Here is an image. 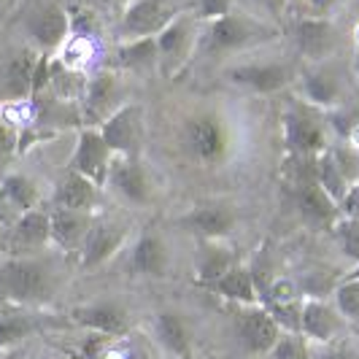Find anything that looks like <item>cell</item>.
I'll list each match as a JSON object with an SVG mask.
<instances>
[{
    "label": "cell",
    "mask_w": 359,
    "mask_h": 359,
    "mask_svg": "<svg viewBox=\"0 0 359 359\" xmlns=\"http://www.w3.org/2000/svg\"><path fill=\"white\" fill-rule=\"evenodd\" d=\"M200 25L203 22L195 11H184L154 38L157 41V60H160L157 68L162 76L176 79L189 65V60L195 57L200 46V33H203Z\"/></svg>",
    "instance_id": "obj_3"
},
{
    "label": "cell",
    "mask_w": 359,
    "mask_h": 359,
    "mask_svg": "<svg viewBox=\"0 0 359 359\" xmlns=\"http://www.w3.org/2000/svg\"><path fill=\"white\" fill-rule=\"evenodd\" d=\"M0 254H11V233L3 222H0Z\"/></svg>",
    "instance_id": "obj_44"
},
{
    "label": "cell",
    "mask_w": 359,
    "mask_h": 359,
    "mask_svg": "<svg viewBox=\"0 0 359 359\" xmlns=\"http://www.w3.org/2000/svg\"><path fill=\"white\" fill-rule=\"evenodd\" d=\"M60 292V273L46 257L17 254L0 262V297L17 308H43Z\"/></svg>",
    "instance_id": "obj_1"
},
{
    "label": "cell",
    "mask_w": 359,
    "mask_h": 359,
    "mask_svg": "<svg viewBox=\"0 0 359 359\" xmlns=\"http://www.w3.org/2000/svg\"><path fill=\"white\" fill-rule=\"evenodd\" d=\"M43 322L30 311H3L0 313V351H8L19 343L30 341L41 332Z\"/></svg>",
    "instance_id": "obj_29"
},
{
    "label": "cell",
    "mask_w": 359,
    "mask_h": 359,
    "mask_svg": "<svg viewBox=\"0 0 359 359\" xmlns=\"http://www.w3.org/2000/svg\"><path fill=\"white\" fill-rule=\"evenodd\" d=\"M87 73L73 71L68 65H62L57 57L52 54V62H49V90L60 97V100H81L84 97V90H87Z\"/></svg>",
    "instance_id": "obj_32"
},
{
    "label": "cell",
    "mask_w": 359,
    "mask_h": 359,
    "mask_svg": "<svg viewBox=\"0 0 359 359\" xmlns=\"http://www.w3.org/2000/svg\"><path fill=\"white\" fill-rule=\"evenodd\" d=\"M297 84H300L303 100H306L308 106L319 108V111L341 106V100H343L341 81H338L330 71L311 68V71L297 73Z\"/></svg>",
    "instance_id": "obj_24"
},
{
    "label": "cell",
    "mask_w": 359,
    "mask_h": 359,
    "mask_svg": "<svg viewBox=\"0 0 359 359\" xmlns=\"http://www.w3.org/2000/svg\"><path fill=\"white\" fill-rule=\"evenodd\" d=\"M184 11H192V0H133L122 11L116 36L119 41L157 38Z\"/></svg>",
    "instance_id": "obj_4"
},
{
    "label": "cell",
    "mask_w": 359,
    "mask_h": 359,
    "mask_svg": "<svg viewBox=\"0 0 359 359\" xmlns=\"http://www.w3.org/2000/svg\"><path fill=\"white\" fill-rule=\"evenodd\" d=\"M297 211L303 216V222L311 224L313 230H332V224L341 219V205L316 181L297 187Z\"/></svg>",
    "instance_id": "obj_20"
},
{
    "label": "cell",
    "mask_w": 359,
    "mask_h": 359,
    "mask_svg": "<svg viewBox=\"0 0 359 359\" xmlns=\"http://www.w3.org/2000/svg\"><path fill=\"white\" fill-rule=\"evenodd\" d=\"M97 198H100V187L95 181L73 173V170H68L62 176V181L57 184V189H54L57 208H68V211H87V214H92L95 205H97Z\"/></svg>",
    "instance_id": "obj_26"
},
{
    "label": "cell",
    "mask_w": 359,
    "mask_h": 359,
    "mask_svg": "<svg viewBox=\"0 0 359 359\" xmlns=\"http://www.w3.org/2000/svg\"><path fill=\"white\" fill-rule=\"evenodd\" d=\"M130 235V224H122L119 219H95L87 233V241L81 246V268L97 270L108 265L116 254L122 252Z\"/></svg>",
    "instance_id": "obj_13"
},
{
    "label": "cell",
    "mask_w": 359,
    "mask_h": 359,
    "mask_svg": "<svg viewBox=\"0 0 359 359\" xmlns=\"http://www.w3.org/2000/svg\"><path fill=\"white\" fill-rule=\"evenodd\" d=\"M292 38H294V46L303 57L313 60V62H322L338 49L341 30L330 19L303 17L292 25Z\"/></svg>",
    "instance_id": "obj_16"
},
{
    "label": "cell",
    "mask_w": 359,
    "mask_h": 359,
    "mask_svg": "<svg viewBox=\"0 0 359 359\" xmlns=\"http://www.w3.org/2000/svg\"><path fill=\"white\" fill-rule=\"evenodd\" d=\"M348 278H359V262L351 270H348Z\"/></svg>",
    "instance_id": "obj_45"
},
{
    "label": "cell",
    "mask_w": 359,
    "mask_h": 359,
    "mask_svg": "<svg viewBox=\"0 0 359 359\" xmlns=\"http://www.w3.org/2000/svg\"><path fill=\"white\" fill-rule=\"evenodd\" d=\"M81 3L95 8V11H114V8H119L125 0H81Z\"/></svg>",
    "instance_id": "obj_43"
},
{
    "label": "cell",
    "mask_w": 359,
    "mask_h": 359,
    "mask_svg": "<svg viewBox=\"0 0 359 359\" xmlns=\"http://www.w3.org/2000/svg\"><path fill=\"white\" fill-rule=\"evenodd\" d=\"M157 343L173 359H192V330L187 319L176 311H162L154 316Z\"/></svg>",
    "instance_id": "obj_23"
},
{
    "label": "cell",
    "mask_w": 359,
    "mask_h": 359,
    "mask_svg": "<svg viewBox=\"0 0 359 359\" xmlns=\"http://www.w3.org/2000/svg\"><path fill=\"white\" fill-rule=\"evenodd\" d=\"M227 79L235 87L254 95H278L294 84L297 73L284 60H268V62H243L227 71Z\"/></svg>",
    "instance_id": "obj_9"
},
{
    "label": "cell",
    "mask_w": 359,
    "mask_h": 359,
    "mask_svg": "<svg viewBox=\"0 0 359 359\" xmlns=\"http://www.w3.org/2000/svg\"><path fill=\"white\" fill-rule=\"evenodd\" d=\"M354 71H357V76H359V46H357V52H354Z\"/></svg>",
    "instance_id": "obj_46"
},
{
    "label": "cell",
    "mask_w": 359,
    "mask_h": 359,
    "mask_svg": "<svg viewBox=\"0 0 359 359\" xmlns=\"http://www.w3.org/2000/svg\"><path fill=\"white\" fill-rule=\"evenodd\" d=\"M332 306L346 324H359V278H343L332 292Z\"/></svg>",
    "instance_id": "obj_34"
},
{
    "label": "cell",
    "mask_w": 359,
    "mask_h": 359,
    "mask_svg": "<svg viewBox=\"0 0 359 359\" xmlns=\"http://www.w3.org/2000/svg\"><path fill=\"white\" fill-rule=\"evenodd\" d=\"M233 3L235 0H192V11L198 14L200 22H211V19H219L235 11Z\"/></svg>",
    "instance_id": "obj_38"
},
{
    "label": "cell",
    "mask_w": 359,
    "mask_h": 359,
    "mask_svg": "<svg viewBox=\"0 0 359 359\" xmlns=\"http://www.w3.org/2000/svg\"><path fill=\"white\" fill-rule=\"evenodd\" d=\"M281 133H284V146H287L289 157H319L322 151L330 149L327 127L319 116V108L308 106L306 100L284 111Z\"/></svg>",
    "instance_id": "obj_6"
},
{
    "label": "cell",
    "mask_w": 359,
    "mask_h": 359,
    "mask_svg": "<svg viewBox=\"0 0 359 359\" xmlns=\"http://www.w3.org/2000/svg\"><path fill=\"white\" fill-rule=\"evenodd\" d=\"M11 233V252L36 254L52 243V211L46 208H33L17 216Z\"/></svg>",
    "instance_id": "obj_18"
},
{
    "label": "cell",
    "mask_w": 359,
    "mask_h": 359,
    "mask_svg": "<svg viewBox=\"0 0 359 359\" xmlns=\"http://www.w3.org/2000/svg\"><path fill=\"white\" fill-rule=\"evenodd\" d=\"M332 233H335V241L341 243V252L354 259V265L359 262V219H348V216H341L335 224H332Z\"/></svg>",
    "instance_id": "obj_35"
},
{
    "label": "cell",
    "mask_w": 359,
    "mask_h": 359,
    "mask_svg": "<svg viewBox=\"0 0 359 359\" xmlns=\"http://www.w3.org/2000/svg\"><path fill=\"white\" fill-rule=\"evenodd\" d=\"M38 57H41L38 49H22V52L8 62V68H6V95H8L11 100H25V97H30Z\"/></svg>",
    "instance_id": "obj_28"
},
{
    "label": "cell",
    "mask_w": 359,
    "mask_h": 359,
    "mask_svg": "<svg viewBox=\"0 0 359 359\" xmlns=\"http://www.w3.org/2000/svg\"><path fill=\"white\" fill-rule=\"evenodd\" d=\"M346 322L338 308L322 297H306L300 313V335L313 346H330L341 338Z\"/></svg>",
    "instance_id": "obj_15"
},
{
    "label": "cell",
    "mask_w": 359,
    "mask_h": 359,
    "mask_svg": "<svg viewBox=\"0 0 359 359\" xmlns=\"http://www.w3.org/2000/svg\"><path fill=\"white\" fill-rule=\"evenodd\" d=\"M238 265L233 249H227L222 241H203L198 252V281L203 287L214 289V284L227 273V270Z\"/></svg>",
    "instance_id": "obj_27"
},
{
    "label": "cell",
    "mask_w": 359,
    "mask_h": 359,
    "mask_svg": "<svg viewBox=\"0 0 359 359\" xmlns=\"http://www.w3.org/2000/svg\"><path fill=\"white\" fill-rule=\"evenodd\" d=\"M181 146L192 160L203 162V165H219L233 151V135L222 116L198 114L181 130Z\"/></svg>",
    "instance_id": "obj_5"
},
{
    "label": "cell",
    "mask_w": 359,
    "mask_h": 359,
    "mask_svg": "<svg viewBox=\"0 0 359 359\" xmlns=\"http://www.w3.org/2000/svg\"><path fill=\"white\" fill-rule=\"evenodd\" d=\"M157 41L154 38H135V41H119L116 46V65L122 71L149 73L157 68Z\"/></svg>",
    "instance_id": "obj_30"
},
{
    "label": "cell",
    "mask_w": 359,
    "mask_h": 359,
    "mask_svg": "<svg viewBox=\"0 0 359 359\" xmlns=\"http://www.w3.org/2000/svg\"><path fill=\"white\" fill-rule=\"evenodd\" d=\"M71 322L106 338H125L133 327L130 311L116 300H92L71 311Z\"/></svg>",
    "instance_id": "obj_14"
},
{
    "label": "cell",
    "mask_w": 359,
    "mask_h": 359,
    "mask_svg": "<svg viewBox=\"0 0 359 359\" xmlns=\"http://www.w3.org/2000/svg\"><path fill=\"white\" fill-rule=\"evenodd\" d=\"M27 33L36 41L38 52L54 54L65 43V38L71 36V17H68V11L62 6L49 3V6L38 8L36 14L30 17Z\"/></svg>",
    "instance_id": "obj_17"
},
{
    "label": "cell",
    "mask_w": 359,
    "mask_h": 359,
    "mask_svg": "<svg viewBox=\"0 0 359 359\" xmlns=\"http://www.w3.org/2000/svg\"><path fill=\"white\" fill-rule=\"evenodd\" d=\"M311 359H359L346 343H330V346H316V351H311Z\"/></svg>",
    "instance_id": "obj_39"
},
{
    "label": "cell",
    "mask_w": 359,
    "mask_h": 359,
    "mask_svg": "<svg viewBox=\"0 0 359 359\" xmlns=\"http://www.w3.org/2000/svg\"><path fill=\"white\" fill-rule=\"evenodd\" d=\"M211 292L233 306H262V294H259V287L254 281V273L241 262L227 270Z\"/></svg>",
    "instance_id": "obj_25"
},
{
    "label": "cell",
    "mask_w": 359,
    "mask_h": 359,
    "mask_svg": "<svg viewBox=\"0 0 359 359\" xmlns=\"http://www.w3.org/2000/svg\"><path fill=\"white\" fill-rule=\"evenodd\" d=\"M276 36H278V27L249 14L230 11L224 17L205 22V30L200 33V46L208 54H238L262 46Z\"/></svg>",
    "instance_id": "obj_2"
},
{
    "label": "cell",
    "mask_w": 359,
    "mask_h": 359,
    "mask_svg": "<svg viewBox=\"0 0 359 359\" xmlns=\"http://www.w3.org/2000/svg\"><path fill=\"white\" fill-rule=\"evenodd\" d=\"M17 149V130L8 122H0V160H6Z\"/></svg>",
    "instance_id": "obj_41"
},
{
    "label": "cell",
    "mask_w": 359,
    "mask_h": 359,
    "mask_svg": "<svg viewBox=\"0 0 359 359\" xmlns=\"http://www.w3.org/2000/svg\"><path fill=\"white\" fill-rule=\"evenodd\" d=\"M125 106V87L119 71L106 68L87 79V90L81 97V119L84 127H100L116 108Z\"/></svg>",
    "instance_id": "obj_8"
},
{
    "label": "cell",
    "mask_w": 359,
    "mask_h": 359,
    "mask_svg": "<svg viewBox=\"0 0 359 359\" xmlns=\"http://www.w3.org/2000/svg\"><path fill=\"white\" fill-rule=\"evenodd\" d=\"M235 343L249 359H265L281 338V327L262 306H235Z\"/></svg>",
    "instance_id": "obj_7"
},
{
    "label": "cell",
    "mask_w": 359,
    "mask_h": 359,
    "mask_svg": "<svg viewBox=\"0 0 359 359\" xmlns=\"http://www.w3.org/2000/svg\"><path fill=\"white\" fill-rule=\"evenodd\" d=\"M332 151V157L338 162V168H341V173L346 176L348 184H354L359 181V151L354 146H335V149H330Z\"/></svg>",
    "instance_id": "obj_37"
},
{
    "label": "cell",
    "mask_w": 359,
    "mask_h": 359,
    "mask_svg": "<svg viewBox=\"0 0 359 359\" xmlns=\"http://www.w3.org/2000/svg\"><path fill=\"white\" fill-rule=\"evenodd\" d=\"M184 224L200 235V241H224L235 230V211L219 203L198 205L184 216Z\"/></svg>",
    "instance_id": "obj_22"
},
{
    "label": "cell",
    "mask_w": 359,
    "mask_h": 359,
    "mask_svg": "<svg viewBox=\"0 0 359 359\" xmlns=\"http://www.w3.org/2000/svg\"><path fill=\"white\" fill-rule=\"evenodd\" d=\"M111 162H114V151L103 141L100 130L97 127H81V133L76 138V146H73L68 170L95 181L97 187H106Z\"/></svg>",
    "instance_id": "obj_12"
},
{
    "label": "cell",
    "mask_w": 359,
    "mask_h": 359,
    "mask_svg": "<svg viewBox=\"0 0 359 359\" xmlns=\"http://www.w3.org/2000/svg\"><path fill=\"white\" fill-rule=\"evenodd\" d=\"M106 189L127 205H149L154 198L149 170L138 157H114L108 170Z\"/></svg>",
    "instance_id": "obj_11"
},
{
    "label": "cell",
    "mask_w": 359,
    "mask_h": 359,
    "mask_svg": "<svg viewBox=\"0 0 359 359\" xmlns=\"http://www.w3.org/2000/svg\"><path fill=\"white\" fill-rule=\"evenodd\" d=\"M316 184L341 205L343 195H346V189H348V181H346V176L341 173V168H338V162H335L330 149L316 157Z\"/></svg>",
    "instance_id": "obj_33"
},
{
    "label": "cell",
    "mask_w": 359,
    "mask_h": 359,
    "mask_svg": "<svg viewBox=\"0 0 359 359\" xmlns=\"http://www.w3.org/2000/svg\"><path fill=\"white\" fill-rule=\"evenodd\" d=\"M265 359H311V348L300 332H281L278 343Z\"/></svg>",
    "instance_id": "obj_36"
},
{
    "label": "cell",
    "mask_w": 359,
    "mask_h": 359,
    "mask_svg": "<svg viewBox=\"0 0 359 359\" xmlns=\"http://www.w3.org/2000/svg\"><path fill=\"white\" fill-rule=\"evenodd\" d=\"M95 216L87 211H68V208H54L52 211V243L62 254H79L87 233H90Z\"/></svg>",
    "instance_id": "obj_21"
},
{
    "label": "cell",
    "mask_w": 359,
    "mask_h": 359,
    "mask_svg": "<svg viewBox=\"0 0 359 359\" xmlns=\"http://www.w3.org/2000/svg\"><path fill=\"white\" fill-rule=\"evenodd\" d=\"M341 216L359 219V181L348 184V189H346V195L341 200Z\"/></svg>",
    "instance_id": "obj_40"
},
{
    "label": "cell",
    "mask_w": 359,
    "mask_h": 359,
    "mask_svg": "<svg viewBox=\"0 0 359 359\" xmlns=\"http://www.w3.org/2000/svg\"><path fill=\"white\" fill-rule=\"evenodd\" d=\"M168 268H170V249H168L165 238L154 230L138 235V241L130 252V273L146 276V278H162V276H168Z\"/></svg>",
    "instance_id": "obj_19"
},
{
    "label": "cell",
    "mask_w": 359,
    "mask_h": 359,
    "mask_svg": "<svg viewBox=\"0 0 359 359\" xmlns=\"http://www.w3.org/2000/svg\"><path fill=\"white\" fill-rule=\"evenodd\" d=\"M265 8H268V14L276 22H284V17H287V11H289V0H259Z\"/></svg>",
    "instance_id": "obj_42"
},
{
    "label": "cell",
    "mask_w": 359,
    "mask_h": 359,
    "mask_svg": "<svg viewBox=\"0 0 359 359\" xmlns=\"http://www.w3.org/2000/svg\"><path fill=\"white\" fill-rule=\"evenodd\" d=\"M0 195L11 208H17L19 214L33 211L41 205V187L25 173H8L0 181Z\"/></svg>",
    "instance_id": "obj_31"
},
{
    "label": "cell",
    "mask_w": 359,
    "mask_h": 359,
    "mask_svg": "<svg viewBox=\"0 0 359 359\" xmlns=\"http://www.w3.org/2000/svg\"><path fill=\"white\" fill-rule=\"evenodd\" d=\"M144 111L138 103H125L97 127L114 157H138L144 144Z\"/></svg>",
    "instance_id": "obj_10"
}]
</instances>
